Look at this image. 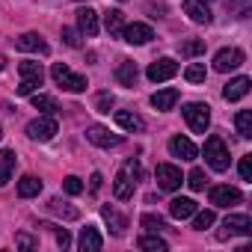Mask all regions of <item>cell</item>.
Returning a JSON list of instances; mask_svg holds the SVG:
<instances>
[{
	"instance_id": "obj_1",
	"label": "cell",
	"mask_w": 252,
	"mask_h": 252,
	"mask_svg": "<svg viewBox=\"0 0 252 252\" xmlns=\"http://www.w3.org/2000/svg\"><path fill=\"white\" fill-rule=\"evenodd\" d=\"M205 160H208V166L214 172H225L228 169L231 158H228V149H225V143L220 137H208V143H205Z\"/></svg>"
},
{
	"instance_id": "obj_2",
	"label": "cell",
	"mask_w": 252,
	"mask_h": 252,
	"mask_svg": "<svg viewBox=\"0 0 252 252\" xmlns=\"http://www.w3.org/2000/svg\"><path fill=\"white\" fill-rule=\"evenodd\" d=\"M51 77L63 86V89H68V92H83L86 89V77H80V74H74L65 63H54V68H51Z\"/></svg>"
},
{
	"instance_id": "obj_3",
	"label": "cell",
	"mask_w": 252,
	"mask_h": 252,
	"mask_svg": "<svg viewBox=\"0 0 252 252\" xmlns=\"http://www.w3.org/2000/svg\"><path fill=\"white\" fill-rule=\"evenodd\" d=\"M184 119H187L193 134H205L208 125H211V107L208 104H187L184 107Z\"/></svg>"
},
{
	"instance_id": "obj_4",
	"label": "cell",
	"mask_w": 252,
	"mask_h": 252,
	"mask_svg": "<svg viewBox=\"0 0 252 252\" xmlns=\"http://www.w3.org/2000/svg\"><path fill=\"white\" fill-rule=\"evenodd\" d=\"M27 137L30 140H39V143H48L57 137V119L54 116H39L27 125Z\"/></svg>"
},
{
	"instance_id": "obj_5",
	"label": "cell",
	"mask_w": 252,
	"mask_h": 252,
	"mask_svg": "<svg viewBox=\"0 0 252 252\" xmlns=\"http://www.w3.org/2000/svg\"><path fill=\"white\" fill-rule=\"evenodd\" d=\"M175 74H178V63H175V60H169V57H163V60H155V63L149 65V71H146V77H149L152 83L172 80Z\"/></svg>"
},
{
	"instance_id": "obj_6",
	"label": "cell",
	"mask_w": 252,
	"mask_h": 252,
	"mask_svg": "<svg viewBox=\"0 0 252 252\" xmlns=\"http://www.w3.org/2000/svg\"><path fill=\"white\" fill-rule=\"evenodd\" d=\"M155 178H158V187H160V190H169V193L178 190L181 181H184V178H181V169L172 166V163H160V166L155 169Z\"/></svg>"
},
{
	"instance_id": "obj_7",
	"label": "cell",
	"mask_w": 252,
	"mask_h": 252,
	"mask_svg": "<svg viewBox=\"0 0 252 252\" xmlns=\"http://www.w3.org/2000/svg\"><path fill=\"white\" fill-rule=\"evenodd\" d=\"M231 234H252V220L243 217V214H231V217H225L222 231H220L217 237L225 240V237H231Z\"/></svg>"
},
{
	"instance_id": "obj_8",
	"label": "cell",
	"mask_w": 252,
	"mask_h": 252,
	"mask_svg": "<svg viewBox=\"0 0 252 252\" xmlns=\"http://www.w3.org/2000/svg\"><path fill=\"white\" fill-rule=\"evenodd\" d=\"M243 63V51L240 48H222V51H217V57H214V68L217 71H231V68H237Z\"/></svg>"
},
{
	"instance_id": "obj_9",
	"label": "cell",
	"mask_w": 252,
	"mask_h": 252,
	"mask_svg": "<svg viewBox=\"0 0 252 252\" xmlns=\"http://www.w3.org/2000/svg\"><path fill=\"white\" fill-rule=\"evenodd\" d=\"M240 199H243V196H240L237 187H228V184L211 187V205H217V208H231V205H237Z\"/></svg>"
},
{
	"instance_id": "obj_10",
	"label": "cell",
	"mask_w": 252,
	"mask_h": 252,
	"mask_svg": "<svg viewBox=\"0 0 252 252\" xmlns=\"http://www.w3.org/2000/svg\"><path fill=\"white\" fill-rule=\"evenodd\" d=\"M122 39L128 45H146L155 39V30L149 24H128V27H122Z\"/></svg>"
},
{
	"instance_id": "obj_11",
	"label": "cell",
	"mask_w": 252,
	"mask_h": 252,
	"mask_svg": "<svg viewBox=\"0 0 252 252\" xmlns=\"http://www.w3.org/2000/svg\"><path fill=\"white\" fill-rule=\"evenodd\" d=\"M86 140L95 143V146H101V149H113V146L122 143L119 134H110L107 128H101V125H92V128H86Z\"/></svg>"
},
{
	"instance_id": "obj_12",
	"label": "cell",
	"mask_w": 252,
	"mask_h": 252,
	"mask_svg": "<svg viewBox=\"0 0 252 252\" xmlns=\"http://www.w3.org/2000/svg\"><path fill=\"white\" fill-rule=\"evenodd\" d=\"M116 125H119V128H125V131H131V134L146 131L143 116L140 113H131V110H116Z\"/></svg>"
},
{
	"instance_id": "obj_13",
	"label": "cell",
	"mask_w": 252,
	"mask_h": 252,
	"mask_svg": "<svg viewBox=\"0 0 252 252\" xmlns=\"http://www.w3.org/2000/svg\"><path fill=\"white\" fill-rule=\"evenodd\" d=\"M137 77H140V68H137L134 60H122V63H119V68H116V80H119L122 86L134 89V86H137Z\"/></svg>"
},
{
	"instance_id": "obj_14",
	"label": "cell",
	"mask_w": 252,
	"mask_h": 252,
	"mask_svg": "<svg viewBox=\"0 0 252 252\" xmlns=\"http://www.w3.org/2000/svg\"><path fill=\"white\" fill-rule=\"evenodd\" d=\"M169 152H172L175 158H181V160H196V158H199V149H196L187 137H172V140H169Z\"/></svg>"
},
{
	"instance_id": "obj_15",
	"label": "cell",
	"mask_w": 252,
	"mask_h": 252,
	"mask_svg": "<svg viewBox=\"0 0 252 252\" xmlns=\"http://www.w3.org/2000/svg\"><path fill=\"white\" fill-rule=\"evenodd\" d=\"M113 193H116V199H119V202H128V199L134 196V181H131L128 169L116 172V181H113Z\"/></svg>"
},
{
	"instance_id": "obj_16",
	"label": "cell",
	"mask_w": 252,
	"mask_h": 252,
	"mask_svg": "<svg viewBox=\"0 0 252 252\" xmlns=\"http://www.w3.org/2000/svg\"><path fill=\"white\" fill-rule=\"evenodd\" d=\"M77 27H80V33H83V36H89V39H92V36H98V12H95V9H89V6H86V9H80V12H77Z\"/></svg>"
},
{
	"instance_id": "obj_17",
	"label": "cell",
	"mask_w": 252,
	"mask_h": 252,
	"mask_svg": "<svg viewBox=\"0 0 252 252\" xmlns=\"http://www.w3.org/2000/svg\"><path fill=\"white\" fill-rule=\"evenodd\" d=\"M15 48H18V51H30V54H48V45L42 42L39 33H24V36H18V39H15Z\"/></svg>"
},
{
	"instance_id": "obj_18",
	"label": "cell",
	"mask_w": 252,
	"mask_h": 252,
	"mask_svg": "<svg viewBox=\"0 0 252 252\" xmlns=\"http://www.w3.org/2000/svg\"><path fill=\"white\" fill-rule=\"evenodd\" d=\"M77 246H80L83 252H98V249L104 246V237L98 234V228H95V225H86V228L80 231V240H77Z\"/></svg>"
},
{
	"instance_id": "obj_19",
	"label": "cell",
	"mask_w": 252,
	"mask_h": 252,
	"mask_svg": "<svg viewBox=\"0 0 252 252\" xmlns=\"http://www.w3.org/2000/svg\"><path fill=\"white\" fill-rule=\"evenodd\" d=\"M246 92H249V77H234V80H228V86L222 89V98H225V101H240Z\"/></svg>"
},
{
	"instance_id": "obj_20",
	"label": "cell",
	"mask_w": 252,
	"mask_h": 252,
	"mask_svg": "<svg viewBox=\"0 0 252 252\" xmlns=\"http://www.w3.org/2000/svg\"><path fill=\"white\" fill-rule=\"evenodd\" d=\"M169 214H172L175 220H187V217H193V214H196V202H193V199L178 196V199H172V202H169Z\"/></svg>"
},
{
	"instance_id": "obj_21",
	"label": "cell",
	"mask_w": 252,
	"mask_h": 252,
	"mask_svg": "<svg viewBox=\"0 0 252 252\" xmlns=\"http://www.w3.org/2000/svg\"><path fill=\"white\" fill-rule=\"evenodd\" d=\"M184 15H190V21H196V24H208L211 21V12H208V6L202 3V0H187Z\"/></svg>"
},
{
	"instance_id": "obj_22",
	"label": "cell",
	"mask_w": 252,
	"mask_h": 252,
	"mask_svg": "<svg viewBox=\"0 0 252 252\" xmlns=\"http://www.w3.org/2000/svg\"><path fill=\"white\" fill-rule=\"evenodd\" d=\"M15 152L12 149H3V152H0V187H3L9 178H12V172H15Z\"/></svg>"
},
{
	"instance_id": "obj_23",
	"label": "cell",
	"mask_w": 252,
	"mask_h": 252,
	"mask_svg": "<svg viewBox=\"0 0 252 252\" xmlns=\"http://www.w3.org/2000/svg\"><path fill=\"white\" fill-rule=\"evenodd\" d=\"M42 193V181L36 178V175H24L21 181H18V196L21 199H33V196H39Z\"/></svg>"
},
{
	"instance_id": "obj_24",
	"label": "cell",
	"mask_w": 252,
	"mask_h": 252,
	"mask_svg": "<svg viewBox=\"0 0 252 252\" xmlns=\"http://www.w3.org/2000/svg\"><path fill=\"white\" fill-rule=\"evenodd\" d=\"M18 74H21L24 80H33V83H42V80H45V71H42V63H33V60H27V63H21V65H18Z\"/></svg>"
},
{
	"instance_id": "obj_25",
	"label": "cell",
	"mask_w": 252,
	"mask_h": 252,
	"mask_svg": "<svg viewBox=\"0 0 252 252\" xmlns=\"http://www.w3.org/2000/svg\"><path fill=\"white\" fill-rule=\"evenodd\" d=\"M175 101H178V89H160V92L152 95V104H155L158 110H172Z\"/></svg>"
},
{
	"instance_id": "obj_26",
	"label": "cell",
	"mask_w": 252,
	"mask_h": 252,
	"mask_svg": "<svg viewBox=\"0 0 252 252\" xmlns=\"http://www.w3.org/2000/svg\"><path fill=\"white\" fill-rule=\"evenodd\" d=\"M48 211L57 214V217H63V220H77V217H80V211H77L74 205L60 202V199H51V202H48Z\"/></svg>"
},
{
	"instance_id": "obj_27",
	"label": "cell",
	"mask_w": 252,
	"mask_h": 252,
	"mask_svg": "<svg viewBox=\"0 0 252 252\" xmlns=\"http://www.w3.org/2000/svg\"><path fill=\"white\" fill-rule=\"evenodd\" d=\"M101 214H104V220L110 222V228H113V234H125V228H128V222H125V217H119L110 205H104L101 208Z\"/></svg>"
},
{
	"instance_id": "obj_28",
	"label": "cell",
	"mask_w": 252,
	"mask_h": 252,
	"mask_svg": "<svg viewBox=\"0 0 252 252\" xmlns=\"http://www.w3.org/2000/svg\"><path fill=\"white\" fill-rule=\"evenodd\" d=\"M122 24H125V18H122L119 9H110V12L104 15V27H107L110 36H122Z\"/></svg>"
},
{
	"instance_id": "obj_29",
	"label": "cell",
	"mask_w": 252,
	"mask_h": 252,
	"mask_svg": "<svg viewBox=\"0 0 252 252\" xmlns=\"http://www.w3.org/2000/svg\"><path fill=\"white\" fill-rule=\"evenodd\" d=\"M234 125H237V134H240L243 140L252 137V113H249V110H240V113L234 116Z\"/></svg>"
},
{
	"instance_id": "obj_30",
	"label": "cell",
	"mask_w": 252,
	"mask_h": 252,
	"mask_svg": "<svg viewBox=\"0 0 252 252\" xmlns=\"http://www.w3.org/2000/svg\"><path fill=\"white\" fill-rule=\"evenodd\" d=\"M33 107L36 110H42V113H48V116H54L60 107H57V101L51 98V95H33Z\"/></svg>"
},
{
	"instance_id": "obj_31",
	"label": "cell",
	"mask_w": 252,
	"mask_h": 252,
	"mask_svg": "<svg viewBox=\"0 0 252 252\" xmlns=\"http://www.w3.org/2000/svg\"><path fill=\"white\" fill-rule=\"evenodd\" d=\"M184 77H187L190 83H205L208 71H205V65H202V63H193V65H187V68H184Z\"/></svg>"
},
{
	"instance_id": "obj_32",
	"label": "cell",
	"mask_w": 252,
	"mask_h": 252,
	"mask_svg": "<svg viewBox=\"0 0 252 252\" xmlns=\"http://www.w3.org/2000/svg\"><path fill=\"white\" fill-rule=\"evenodd\" d=\"M211 225H214V211H196L193 228H196V231H205V228H211Z\"/></svg>"
},
{
	"instance_id": "obj_33",
	"label": "cell",
	"mask_w": 252,
	"mask_h": 252,
	"mask_svg": "<svg viewBox=\"0 0 252 252\" xmlns=\"http://www.w3.org/2000/svg\"><path fill=\"white\" fill-rule=\"evenodd\" d=\"M199 54H205V42L202 39H190V42L181 45V57H199Z\"/></svg>"
},
{
	"instance_id": "obj_34",
	"label": "cell",
	"mask_w": 252,
	"mask_h": 252,
	"mask_svg": "<svg viewBox=\"0 0 252 252\" xmlns=\"http://www.w3.org/2000/svg\"><path fill=\"white\" fill-rule=\"evenodd\" d=\"M140 222H143V228H149V231H155V234H158L160 228H166L163 217H158V214H146V217H143Z\"/></svg>"
},
{
	"instance_id": "obj_35",
	"label": "cell",
	"mask_w": 252,
	"mask_h": 252,
	"mask_svg": "<svg viewBox=\"0 0 252 252\" xmlns=\"http://www.w3.org/2000/svg\"><path fill=\"white\" fill-rule=\"evenodd\" d=\"M137 246H140V249H149V252H166V243H163L160 237H140Z\"/></svg>"
},
{
	"instance_id": "obj_36",
	"label": "cell",
	"mask_w": 252,
	"mask_h": 252,
	"mask_svg": "<svg viewBox=\"0 0 252 252\" xmlns=\"http://www.w3.org/2000/svg\"><path fill=\"white\" fill-rule=\"evenodd\" d=\"M63 190H65L68 196H80V193H83V181H80L77 175H68V178L63 181Z\"/></svg>"
},
{
	"instance_id": "obj_37",
	"label": "cell",
	"mask_w": 252,
	"mask_h": 252,
	"mask_svg": "<svg viewBox=\"0 0 252 252\" xmlns=\"http://www.w3.org/2000/svg\"><path fill=\"white\" fill-rule=\"evenodd\" d=\"M187 184H190V190H205L208 178H205V172H202V169H193V172L187 175Z\"/></svg>"
},
{
	"instance_id": "obj_38",
	"label": "cell",
	"mask_w": 252,
	"mask_h": 252,
	"mask_svg": "<svg viewBox=\"0 0 252 252\" xmlns=\"http://www.w3.org/2000/svg\"><path fill=\"white\" fill-rule=\"evenodd\" d=\"M116 101H113V95L110 92H101L98 98H95V107H98V113H110V107H113Z\"/></svg>"
},
{
	"instance_id": "obj_39",
	"label": "cell",
	"mask_w": 252,
	"mask_h": 252,
	"mask_svg": "<svg viewBox=\"0 0 252 252\" xmlns=\"http://www.w3.org/2000/svg\"><path fill=\"white\" fill-rule=\"evenodd\" d=\"M15 246H21V249H36V246H39V237H30V234H15Z\"/></svg>"
},
{
	"instance_id": "obj_40",
	"label": "cell",
	"mask_w": 252,
	"mask_h": 252,
	"mask_svg": "<svg viewBox=\"0 0 252 252\" xmlns=\"http://www.w3.org/2000/svg\"><path fill=\"white\" fill-rule=\"evenodd\" d=\"M240 178L243 181H252V158H240Z\"/></svg>"
},
{
	"instance_id": "obj_41",
	"label": "cell",
	"mask_w": 252,
	"mask_h": 252,
	"mask_svg": "<svg viewBox=\"0 0 252 252\" xmlns=\"http://www.w3.org/2000/svg\"><path fill=\"white\" fill-rule=\"evenodd\" d=\"M63 42H65L68 48H77V45H80V39H77V33H74L71 27H63Z\"/></svg>"
},
{
	"instance_id": "obj_42",
	"label": "cell",
	"mask_w": 252,
	"mask_h": 252,
	"mask_svg": "<svg viewBox=\"0 0 252 252\" xmlns=\"http://www.w3.org/2000/svg\"><path fill=\"white\" fill-rule=\"evenodd\" d=\"M51 228L57 231V243H60L63 249H68V246H71V234H68L65 228H57V225H51Z\"/></svg>"
},
{
	"instance_id": "obj_43",
	"label": "cell",
	"mask_w": 252,
	"mask_h": 252,
	"mask_svg": "<svg viewBox=\"0 0 252 252\" xmlns=\"http://www.w3.org/2000/svg\"><path fill=\"white\" fill-rule=\"evenodd\" d=\"M39 86H42V83H33V80H21V86H18L15 92H18V95H33Z\"/></svg>"
},
{
	"instance_id": "obj_44",
	"label": "cell",
	"mask_w": 252,
	"mask_h": 252,
	"mask_svg": "<svg viewBox=\"0 0 252 252\" xmlns=\"http://www.w3.org/2000/svg\"><path fill=\"white\" fill-rule=\"evenodd\" d=\"M228 9H237V12H246V9H249V0H228Z\"/></svg>"
},
{
	"instance_id": "obj_45",
	"label": "cell",
	"mask_w": 252,
	"mask_h": 252,
	"mask_svg": "<svg viewBox=\"0 0 252 252\" xmlns=\"http://www.w3.org/2000/svg\"><path fill=\"white\" fill-rule=\"evenodd\" d=\"M101 181H104V178H101V175L95 172V175L89 178V190H92V193H98V190H101Z\"/></svg>"
},
{
	"instance_id": "obj_46",
	"label": "cell",
	"mask_w": 252,
	"mask_h": 252,
	"mask_svg": "<svg viewBox=\"0 0 252 252\" xmlns=\"http://www.w3.org/2000/svg\"><path fill=\"white\" fill-rule=\"evenodd\" d=\"M3 65H6V57H0V68H3Z\"/></svg>"
},
{
	"instance_id": "obj_47",
	"label": "cell",
	"mask_w": 252,
	"mask_h": 252,
	"mask_svg": "<svg viewBox=\"0 0 252 252\" xmlns=\"http://www.w3.org/2000/svg\"><path fill=\"white\" fill-rule=\"evenodd\" d=\"M202 3H211V0H202Z\"/></svg>"
},
{
	"instance_id": "obj_48",
	"label": "cell",
	"mask_w": 252,
	"mask_h": 252,
	"mask_svg": "<svg viewBox=\"0 0 252 252\" xmlns=\"http://www.w3.org/2000/svg\"><path fill=\"white\" fill-rule=\"evenodd\" d=\"M0 137H3V128H0Z\"/></svg>"
}]
</instances>
